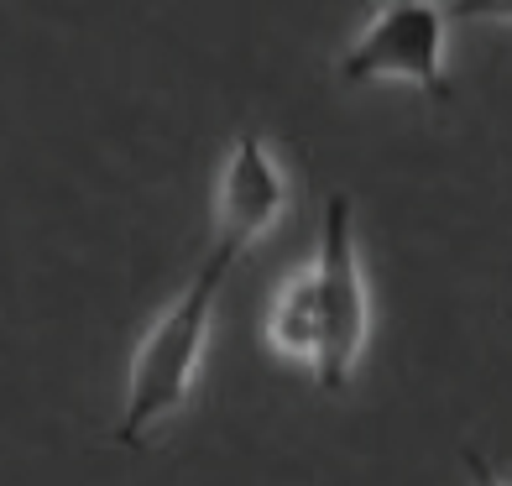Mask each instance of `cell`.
<instances>
[{"instance_id": "cell-1", "label": "cell", "mask_w": 512, "mask_h": 486, "mask_svg": "<svg viewBox=\"0 0 512 486\" xmlns=\"http://www.w3.org/2000/svg\"><path fill=\"white\" fill-rule=\"evenodd\" d=\"M236 257L209 246L204 267L194 272V283L183 288L168 309L157 314L147 340L131 356V382H126V408H121V439L126 450L147 445L152 434H162L194 398L199 366H204V345H209V324H215V298L225 288Z\"/></svg>"}, {"instance_id": "cell-7", "label": "cell", "mask_w": 512, "mask_h": 486, "mask_svg": "<svg viewBox=\"0 0 512 486\" xmlns=\"http://www.w3.org/2000/svg\"><path fill=\"white\" fill-rule=\"evenodd\" d=\"M465 16H471V21H502V27H507L512 6H465Z\"/></svg>"}, {"instance_id": "cell-5", "label": "cell", "mask_w": 512, "mask_h": 486, "mask_svg": "<svg viewBox=\"0 0 512 486\" xmlns=\"http://www.w3.org/2000/svg\"><path fill=\"white\" fill-rule=\"evenodd\" d=\"M267 345L293 366L319 361V283H314V262L298 267L283 288H277L272 309H267Z\"/></svg>"}, {"instance_id": "cell-6", "label": "cell", "mask_w": 512, "mask_h": 486, "mask_svg": "<svg viewBox=\"0 0 512 486\" xmlns=\"http://www.w3.org/2000/svg\"><path fill=\"white\" fill-rule=\"evenodd\" d=\"M465 471H471V486H512V481H502L492 466H486L476 450H465Z\"/></svg>"}, {"instance_id": "cell-2", "label": "cell", "mask_w": 512, "mask_h": 486, "mask_svg": "<svg viewBox=\"0 0 512 486\" xmlns=\"http://www.w3.org/2000/svg\"><path fill=\"white\" fill-rule=\"evenodd\" d=\"M314 283H319V361L314 382L324 392H340L361 366L366 335H371V293L356 257V215L351 199L330 194L319 220V251H314Z\"/></svg>"}, {"instance_id": "cell-4", "label": "cell", "mask_w": 512, "mask_h": 486, "mask_svg": "<svg viewBox=\"0 0 512 486\" xmlns=\"http://www.w3.org/2000/svg\"><path fill=\"white\" fill-rule=\"evenodd\" d=\"M288 210V173L256 131H241L215 178V251L246 257Z\"/></svg>"}, {"instance_id": "cell-3", "label": "cell", "mask_w": 512, "mask_h": 486, "mask_svg": "<svg viewBox=\"0 0 512 486\" xmlns=\"http://www.w3.org/2000/svg\"><path fill=\"white\" fill-rule=\"evenodd\" d=\"M345 84H413L424 95H450V16L445 6L398 0L377 6L340 58Z\"/></svg>"}]
</instances>
